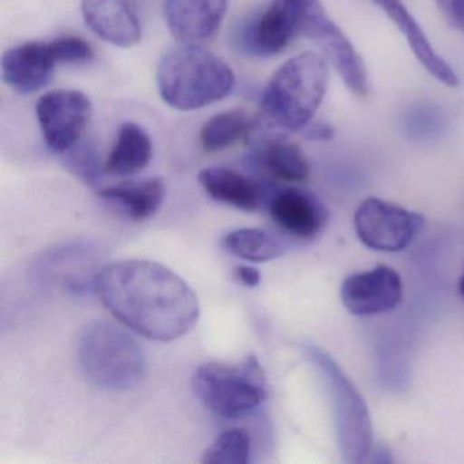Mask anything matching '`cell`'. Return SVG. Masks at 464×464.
<instances>
[{"mask_svg":"<svg viewBox=\"0 0 464 464\" xmlns=\"http://www.w3.org/2000/svg\"><path fill=\"white\" fill-rule=\"evenodd\" d=\"M36 115L48 148L62 154L80 143L91 123L93 107L81 92L61 89L40 97Z\"/></svg>","mask_w":464,"mask_h":464,"instance_id":"9c48e42d","label":"cell"},{"mask_svg":"<svg viewBox=\"0 0 464 464\" xmlns=\"http://www.w3.org/2000/svg\"><path fill=\"white\" fill-rule=\"evenodd\" d=\"M200 186L217 202L254 213L263 203V188L256 180L227 168H206L198 175Z\"/></svg>","mask_w":464,"mask_h":464,"instance_id":"ac0fdd59","label":"cell"},{"mask_svg":"<svg viewBox=\"0 0 464 464\" xmlns=\"http://www.w3.org/2000/svg\"><path fill=\"white\" fill-rule=\"evenodd\" d=\"M157 85L169 107L194 111L229 96L236 77L229 64L216 53L195 43H183L162 56Z\"/></svg>","mask_w":464,"mask_h":464,"instance_id":"7a4b0ae2","label":"cell"},{"mask_svg":"<svg viewBox=\"0 0 464 464\" xmlns=\"http://www.w3.org/2000/svg\"><path fill=\"white\" fill-rule=\"evenodd\" d=\"M403 285L401 276L387 266L353 274L342 285V303L357 316H373L392 311L401 304Z\"/></svg>","mask_w":464,"mask_h":464,"instance_id":"8fae6325","label":"cell"},{"mask_svg":"<svg viewBox=\"0 0 464 464\" xmlns=\"http://www.w3.org/2000/svg\"><path fill=\"white\" fill-rule=\"evenodd\" d=\"M78 358L86 379L104 391L132 390L145 377V350L140 342L113 323L86 325L80 339Z\"/></svg>","mask_w":464,"mask_h":464,"instance_id":"277c9868","label":"cell"},{"mask_svg":"<svg viewBox=\"0 0 464 464\" xmlns=\"http://www.w3.org/2000/svg\"><path fill=\"white\" fill-rule=\"evenodd\" d=\"M86 25L116 47H132L142 36L137 0H82Z\"/></svg>","mask_w":464,"mask_h":464,"instance_id":"4fadbf2b","label":"cell"},{"mask_svg":"<svg viewBox=\"0 0 464 464\" xmlns=\"http://www.w3.org/2000/svg\"><path fill=\"white\" fill-rule=\"evenodd\" d=\"M53 43L61 63L82 64L93 59V48L81 37H58Z\"/></svg>","mask_w":464,"mask_h":464,"instance_id":"d4e9b609","label":"cell"},{"mask_svg":"<svg viewBox=\"0 0 464 464\" xmlns=\"http://www.w3.org/2000/svg\"><path fill=\"white\" fill-rule=\"evenodd\" d=\"M373 2L401 29L412 53L425 67L426 72H430L437 81L444 85L450 86V88L458 85V75L450 69V64L433 50L428 37L425 36L417 21L410 14L409 10L403 6L401 0H373Z\"/></svg>","mask_w":464,"mask_h":464,"instance_id":"2e32d148","label":"cell"},{"mask_svg":"<svg viewBox=\"0 0 464 464\" xmlns=\"http://www.w3.org/2000/svg\"><path fill=\"white\" fill-rule=\"evenodd\" d=\"M100 195L108 202L118 205L130 218L143 221L150 218L161 208L165 198V184L161 179L124 181L105 187Z\"/></svg>","mask_w":464,"mask_h":464,"instance_id":"ffe728a7","label":"cell"},{"mask_svg":"<svg viewBox=\"0 0 464 464\" xmlns=\"http://www.w3.org/2000/svg\"><path fill=\"white\" fill-rule=\"evenodd\" d=\"M256 129L257 121L243 111H225L203 124L200 143L208 153H217L237 143L248 142Z\"/></svg>","mask_w":464,"mask_h":464,"instance_id":"44dd1931","label":"cell"},{"mask_svg":"<svg viewBox=\"0 0 464 464\" xmlns=\"http://www.w3.org/2000/svg\"><path fill=\"white\" fill-rule=\"evenodd\" d=\"M459 293H460L461 297L464 298V276H461L460 282H459Z\"/></svg>","mask_w":464,"mask_h":464,"instance_id":"f1b7e54d","label":"cell"},{"mask_svg":"<svg viewBox=\"0 0 464 464\" xmlns=\"http://www.w3.org/2000/svg\"><path fill=\"white\" fill-rule=\"evenodd\" d=\"M328 85L324 58L306 53L282 64L262 94L266 121L285 131L305 130L322 104Z\"/></svg>","mask_w":464,"mask_h":464,"instance_id":"3957f363","label":"cell"},{"mask_svg":"<svg viewBox=\"0 0 464 464\" xmlns=\"http://www.w3.org/2000/svg\"><path fill=\"white\" fill-rule=\"evenodd\" d=\"M297 5L300 34L322 50L352 93L366 96L369 85L365 64L320 0H297Z\"/></svg>","mask_w":464,"mask_h":464,"instance_id":"52a82bcc","label":"cell"},{"mask_svg":"<svg viewBox=\"0 0 464 464\" xmlns=\"http://www.w3.org/2000/svg\"><path fill=\"white\" fill-rule=\"evenodd\" d=\"M306 138L312 140H328L334 137V130L328 124H314L306 127Z\"/></svg>","mask_w":464,"mask_h":464,"instance_id":"83f0119b","label":"cell"},{"mask_svg":"<svg viewBox=\"0 0 464 464\" xmlns=\"http://www.w3.org/2000/svg\"><path fill=\"white\" fill-rule=\"evenodd\" d=\"M59 63L53 40L25 43L4 53L2 78L13 91L26 96L45 88Z\"/></svg>","mask_w":464,"mask_h":464,"instance_id":"7c38bea8","label":"cell"},{"mask_svg":"<svg viewBox=\"0 0 464 464\" xmlns=\"http://www.w3.org/2000/svg\"><path fill=\"white\" fill-rule=\"evenodd\" d=\"M445 20L464 34V0H437Z\"/></svg>","mask_w":464,"mask_h":464,"instance_id":"484cf974","label":"cell"},{"mask_svg":"<svg viewBox=\"0 0 464 464\" xmlns=\"http://www.w3.org/2000/svg\"><path fill=\"white\" fill-rule=\"evenodd\" d=\"M236 276L243 282L246 286L255 287L260 284V276L259 271L254 267H248V266H240V267L236 268Z\"/></svg>","mask_w":464,"mask_h":464,"instance_id":"4316f807","label":"cell"},{"mask_svg":"<svg viewBox=\"0 0 464 464\" xmlns=\"http://www.w3.org/2000/svg\"><path fill=\"white\" fill-rule=\"evenodd\" d=\"M268 211L285 233L301 241L314 240L327 224L328 213L323 203L311 192L300 188L276 192Z\"/></svg>","mask_w":464,"mask_h":464,"instance_id":"5bb4252c","label":"cell"},{"mask_svg":"<svg viewBox=\"0 0 464 464\" xmlns=\"http://www.w3.org/2000/svg\"><path fill=\"white\" fill-rule=\"evenodd\" d=\"M192 388L214 414L235 420L248 415L265 401V372L255 355L235 365L203 363L192 376Z\"/></svg>","mask_w":464,"mask_h":464,"instance_id":"5b68a950","label":"cell"},{"mask_svg":"<svg viewBox=\"0 0 464 464\" xmlns=\"http://www.w3.org/2000/svg\"><path fill=\"white\" fill-rule=\"evenodd\" d=\"M404 131L417 140H433L444 132L447 119L436 105L428 102L411 105L403 115Z\"/></svg>","mask_w":464,"mask_h":464,"instance_id":"cb8c5ba5","label":"cell"},{"mask_svg":"<svg viewBox=\"0 0 464 464\" xmlns=\"http://www.w3.org/2000/svg\"><path fill=\"white\" fill-rule=\"evenodd\" d=\"M251 455V439L243 429H230L217 437L203 453V464H246Z\"/></svg>","mask_w":464,"mask_h":464,"instance_id":"603a6c76","label":"cell"},{"mask_svg":"<svg viewBox=\"0 0 464 464\" xmlns=\"http://www.w3.org/2000/svg\"><path fill=\"white\" fill-rule=\"evenodd\" d=\"M298 34L297 0H273L246 23L238 36L246 53L268 58L281 53Z\"/></svg>","mask_w":464,"mask_h":464,"instance_id":"30bf717a","label":"cell"},{"mask_svg":"<svg viewBox=\"0 0 464 464\" xmlns=\"http://www.w3.org/2000/svg\"><path fill=\"white\" fill-rule=\"evenodd\" d=\"M305 353L324 376L333 399L342 456L347 463H362L373 442L371 417L362 396L327 353L314 346H306Z\"/></svg>","mask_w":464,"mask_h":464,"instance_id":"8992f818","label":"cell"},{"mask_svg":"<svg viewBox=\"0 0 464 464\" xmlns=\"http://www.w3.org/2000/svg\"><path fill=\"white\" fill-rule=\"evenodd\" d=\"M252 156L263 172L278 181L304 183L311 175V167L300 146L281 135L256 140Z\"/></svg>","mask_w":464,"mask_h":464,"instance_id":"e0dca14e","label":"cell"},{"mask_svg":"<svg viewBox=\"0 0 464 464\" xmlns=\"http://www.w3.org/2000/svg\"><path fill=\"white\" fill-rule=\"evenodd\" d=\"M105 308L127 328L150 339L172 342L195 327L199 303L178 274L149 260H123L96 276Z\"/></svg>","mask_w":464,"mask_h":464,"instance_id":"6da1fadb","label":"cell"},{"mask_svg":"<svg viewBox=\"0 0 464 464\" xmlns=\"http://www.w3.org/2000/svg\"><path fill=\"white\" fill-rule=\"evenodd\" d=\"M153 157V143L140 124L126 121L119 127L112 150L104 162L111 176H132L148 168Z\"/></svg>","mask_w":464,"mask_h":464,"instance_id":"d6986e66","label":"cell"},{"mask_svg":"<svg viewBox=\"0 0 464 464\" xmlns=\"http://www.w3.org/2000/svg\"><path fill=\"white\" fill-rule=\"evenodd\" d=\"M229 0H167L165 20L175 39L199 43L216 36Z\"/></svg>","mask_w":464,"mask_h":464,"instance_id":"9a60e30c","label":"cell"},{"mask_svg":"<svg viewBox=\"0 0 464 464\" xmlns=\"http://www.w3.org/2000/svg\"><path fill=\"white\" fill-rule=\"evenodd\" d=\"M222 246L233 256L252 263H266L284 254L282 244L262 229H238L227 233Z\"/></svg>","mask_w":464,"mask_h":464,"instance_id":"7402d4cb","label":"cell"},{"mask_svg":"<svg viewBox=\"0 0 464 464\" xmlns=\"http://www.w3.org/2000/svg\"><path fill=\"white\" fill-rule=\"evenodd\" d=\"M423 225V217L379 198H368L354 214L358 238L373 251L407 248Z\"/></svg>","mask_w":464,"mask_h":464,"instance_id":"ba28073f","label":"cell"}]
</instances>
